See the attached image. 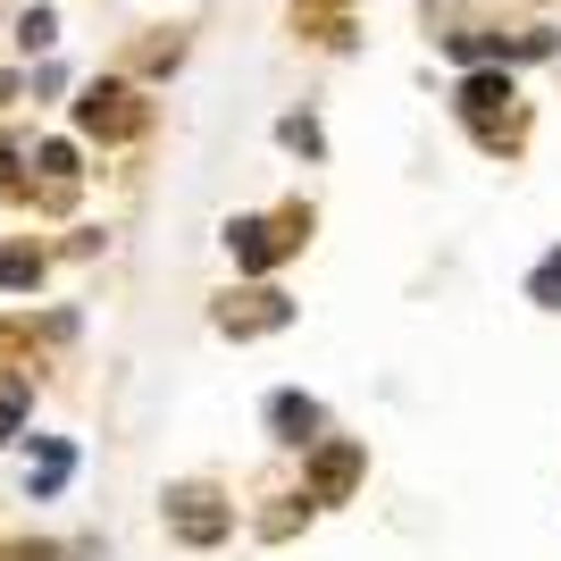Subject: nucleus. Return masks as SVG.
I'll return each mask as SVG.
<instances>
[{"mask_svg":"<svg viewBox=\"0 0 561 561\" xmlns=\"http://www.w3.org/2000/svg\"><path fill=\"white\" fill-rule=\"evenodd\" d=\"M528 294H537V302H561V252L537 268V285H528Z\"/></svg>","mask_w":561,"mask_h":561,"instance_id":"obj_8","label":"nucleus"},{"mask_svg":"<svg viewBox=\"0 0 561 561\" xmlns=\"http://www.w3.org/2000/svg\"><path fill=\"white\" fill-rule=\"evenodd\" d=\"M68 469H76L68 445H43V461H34V478H25V486H34V494H59V486H68Z\"/></svg>","mask_w":561,"mask_h":561,"instance_id":"obj_4","label":"nucleus"},{"mask_svg":"<svg viewBox=\"0 0 561 561\" xmlns=\"http://www.w3.org/2000/svg\"><path fill=\"white\" fill-rule=\"evenodd\" d=\"M168 519H176V537H193V545L227 537V512H210V494H202V486L176 494V503H168Z\"/></svg>","mask_w":561,"mask_h":561,"instance_id":"obj_1","label":"nucleus"},{"mask_svg":"<svg viewBox=\"0 0 561 561\" xmlns=\"http://www.w3.org/2000/svg\"><path fill=\"white\" fill-rule=\"evenodd\" d=\"M126 101H135V93L93 84V93H84V126H93V135H101V126H110V135H117V126H135V110H126Z\"/></svg>","mask_w":561,"mask_h":561,"instance_id":"obj_2","label":"nucleus"},{"mask_svg":"<svg viewBox=\"0 0 561 561\" xmlns=\"http://www.w3.org/2000/svg\"><path fill=\"white\" fill-rule=\"evenodd\" d=\"M43 277V252L34 243H0V285H34Z\"/></svg>","mask_w":561,"mask_h":561,"instance_id":"obj_5","label":"nucleus"},{"mask_svg":"<svg viewBox=\"0 0 561 561\" xmlns=\"http://www.w3.org/2000/svg\"><path fill=\"white\" fill-rule=\"evenodd\" d=\"M18 43L25 50H50V43H59V18H50V9H25V18H18Z\"/></svg>","mask_w":561,"mask_h":561,"instance_id":"obj_6","label":"nucleus"},{"mask_svg":"<svg viewBox=\"0 0 561 561\" xmlns=\"http://www.w3.org/2000/svg\"><path fill=\"white\" fill-rule=\"evenodd\" d=\"M18 420H25V386H18V377H9V386H0V445L18 436Z\"/></svg>","mask_w":561,"mask_h":561,"instance_id":"obj_7","label":"nucleus"},{"mask_svg":"<svg viewBox=\"0 0 561 561\" xmlns=\"http://www.w3.org/2000/svg\"><path fill=\"white\" fill-rule=\"evenodd\" d=\"M268 420L285 427V445H310V427H319V402H302V394H277V402H268Z\"/></svg>","mask_w":561,"mask_h":561,"instance_id":"obj_3","label":"nucleus"}]
</instances>
